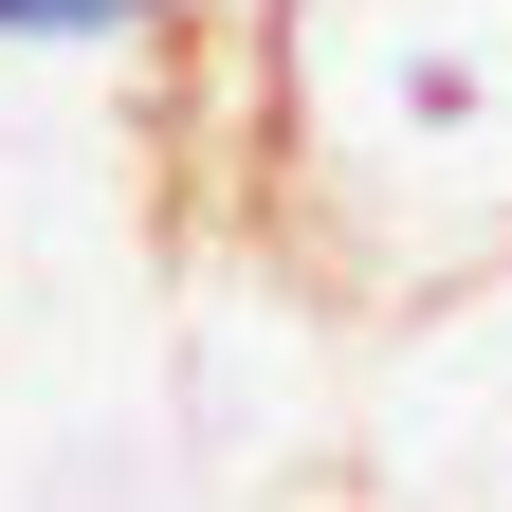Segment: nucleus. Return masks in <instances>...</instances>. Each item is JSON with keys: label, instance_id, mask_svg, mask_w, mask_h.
<instances>
[{"label": "nucleus", "instance_id": "1", "mask_svg": "<svg viewBox=\"0 0 512 512\" xmlns=\"http://www.w3.org/2000/svg\"><path fill=\"white\" fill-rule=\"evenodd\" d=\"M275 183L366 293L512 275V0H256Z\"/></svg>", "mask_w": 512, "mask_h": 512}, {"label": "nucleus", "instance_id": "2", "mask_svg": "<svg viewBox=\"0 0 512 512\" xmlns=\"http://www.w3.org/2000/svg\"><path fill=\"white\" fill-rule=\"evenodd\" d=\"M183 0H0V55H147Z\"/></svg>", "mask_w": 512, "mask_h": 512}, {"label": "nucleus", "instance_id": "3", "mask_svg": "<svg viewBox=\"0 0 512 512\" xmlns=\"http://www.w3.org/2000/svg\"><path fill=\"white\" fill-rule=\"evenodd\" d=\"M238 19H256V0H238Z\"/></svg>", "mask_w": 512, "mask_h": 512}]
</instances>
